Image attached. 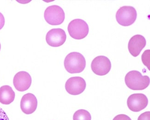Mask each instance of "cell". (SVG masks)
<instances>
[{
    "instance_id": "cell-4",
    "label": "cell",
    "mask_w": 150,
    "mask_h": 120,
    "mask_svg": "<svg viewBox=\"0 0 150 120\" xmlns=\"http://www.w3.org/2000/svg\"><path fill=\"white\" fill-rule=\"evenodd\" d=\"M137 12L132 6H123L119 9L116 13V20L119 24L128 26L134 24L137 18Z\"/></svg>"
},
{
    "instance_id": "cell-13",
    "label": "cell",
    "mask_w": 150,
    "mask_h": 120,
    "mask_svg": "<svg viewBox=\"0 0 150 120\" xmlns=\"http://www.w3.org/2000/svg\"><path fill=\"white\" fill-rule=\"evenodd\" d=\"M15 94L12 88L6 85L0 88V103L8 105L14 101Z\"/></svg>"
},
{
    "instance_id": "cell-18",
    "label": "cell",
    "mask_w": 150,
    "mask_h": 120,
    "mask_svg": "<svg viewBox=\"0 0 150 120\" xmlns=\"http://www.w3.org/2000/svg\"><path fill=\"white\" fill-rule=\"evenodd\" d=\"M0 120H9L7 114L1 108H0Z\"/></svg>"
},
{
    "instance_id": "cell-20",
    "label": "cell",
    "mask_w": 150,
    "mask_h": 120,
    "mask_svg": "<svg viewBox=\"0 0 150 120\" xmlns=\"http://www.w3.org/2000/svg\"><path fill=\"white\" fill-rule=\"evenodd\" d=\"M1 44H0V50H1Z\"/></svg>"
},
{
    "instance_id": "cell-1",
    "label": "cell",
    "mask_w": 150,
    "mask_h": 120,
    "mask_svg": "<svg viewBox=\"0 0 150 120\" xmlns=\"http://www.w3.org/2000/svg\"><path fill=\"white\" fill-rule=\"evenodd\" d=\"M125 83L130 89L134 91L143 90L150 85L148 76H143L140 72L136 70L130 71L125 78Z\"/></svg>"
},
{
    "instance_id": "cell-6",
    "label": "cell",
    "mask_w": 150,
    "mask_h": 120,
    "mask_svg": "<svg viewBox=\"0 0 150 120\" xmlns=\"http://www.w3.org/2000/svg\"><path fill=\"white\" fill-rule=\"evenodd\" d=\"M111 68V62L109 58L105 56H98L91 62L92 71L98 76H105L109 73Z\"/></svg>"
},
{
    "instance_id": "cell-5",
    "label": "cell",
    "mask_w": 150,
    "mask_h": 120,
    "mask_svg": "<svg viewBox=\"0 0 150 120\" xmlns=\"http://www.w3.org/2000/svg\"><path fill=\"white\" fill-rule=\"evenodd\" d=\"M44 17L46 21L52 25H61L65 20V13L62 8L59 6L48 7L45 10Z\"/></svg>"
},
{
    "instance_id": "cell-16",
    "label": "cell",
    "mask_w": 150,
    "mask_h": 120,
    "mask_svg": "<svg viewBox=\"0 0 150 120\" xmlns=\"http://www.w3.org/2000/svg\"><path fill=\"white\" fill-rule=\"evenodd\" d=\"M138 120H150V112H146L139 116Z\"/></svg>"
},
{
    "instance_id": "cell-7",
    "label": "cell",
    "mask_w": 150,
    "mask_h": 120,
    "mask_svg": "<svg viewBox=\"0 0 150 120\" xmlns=\"http://www.w3.org/2000/svg\"><path fill=\"white\" fill-rule=\"evenodd\" d=\"M148 104V98L145 94L135 93L132 94L128 97L127 105L132 112H139L144 109Z\"/></svg>"
},
{
    "instance_id": "cell-19",
    "label": "cell",
    "mask_w": 150,
    "mask_h": 120,
    "mask_svg": "<svg viewBox=\"0 0 150 120\" xmlns=\"http://www.w3.org/2000/svg\"><path fill=\"white\" fill-rule=\"evenodd\" d=\"M5 25V18L3 14L0 13V30L4 28Z\"/></svg>"
},
{
    "instance_id": "cell-10",
    "label": "cell",
    "mask_w": 150,
    "mask_h": 120,
    "mask_svg": "<svg viewBox=\"0 0 150 120\" xmlns=\"http://www.w3.org/2000/svg\"><path fill=\"white\" fill-rule=\"evenodd\" d=\"M32 82L31 76L29 73L25 71L18 72L13 78V85L19 92H24L28 89Z\"/></svg>"
},
{
    "instance_id": "cell-2",
    "label": "cell",
    "mask_w": 150,
    "mask_h": 120,
    "mask_svg": "<svg viewBox=\"0 0 150 120\" xmlns=\"http://www.w3.org/2000/svg\"><path fill=\"white\" fill-rule=\"evenodd\" d=\"M64 65L66 70L69 73H80L85 69L86 61L81 54L73 52L66 57Z\"/></svg>"
},
{
    "instance_id": "cell-9",
    "label": "cell",
    "mask_w": 150,
    "mask_h": 120,
    "mask_svg": "<svg viewBox=\"0 0 150 120\" xmlns=\"http://www.w3.org/2000/svg\"><path fill=\"white\" fill-rule=\"evenodd\" d=\"M86 88V82L81 77H73L67 81L65 88L69 94L78 95L85 91Z\"/></svg>"
},
{
    "instance_id": "cell-11",
    "label": "cell",
    "mask_w": 150,
    "mask_h": 120,
    "mask_svg": "<svg viewBox=\"0 0 150 120\" xmlns=\"http://www.w3.org/2000/svg\"><path fill=\"white\" fill-rule=\"evenodd\" d=\"M38 106V100L35 95L28 93L22 97L21 102V108L22 112L27 115L35 112Z\"/></svg>"
},
{
    "instance_id": "cell-17",
    "label": "cell",
    "mask_w": 150,
    "mask_h": 120,
    "mask_svg": "<svg viewBox=\"0 0 150 120\" xmlns=\"http://www.w3.org/2000/svg\"><path fill=\"white\" fill-rule=\"evenodd\" d=\"M113 120H132L129 117L125 114H120L115 117Z\"/></svg>"
},
{
    "instance_id": "cell-15",
    "label": "cell",
    "mask_w": 150,
    "mask_h": 120,
    "mask_svg": "<svg viewBox=\"0 0 150 120\" xmlns=\"http://www.w3.org/2000/svg\"><path fill=\"white\" fill-rule=\"evenodd\" d=\"M150 49L145 51L142 55V61L144 64L150 70Z\"/></svg>"
},
{
    "instance_id": "cell-14",
    "label": "cell",
    "mask_w": 150,
    "mask_h": 120,
    "mask_svg": "<svg viewBox=\"0 0 150 120\" xmlns=\"http://www.w3.org/2000/svg\"><path fill=\"white\" fill-rule=\"evenodd\" d=\"M91 116L88 111L85 109H79L74 113L73 120H91Z\"/></svg>"
},
{
    "instance_id": "cell-3",
    "label": "cell",
    "mask_w": 150,
    "mask_h": 120,
    "mask_svg": "<svg viewBox=\"0 0 150 120\" xmlns=\"http://www.w3.org/2000/svg\"><path fill=\"white\" fill-rule=\"evenodd\" d=\"M68 30L70 36L78 40L86 37L89 31L86 22L81 19H75L71 21L69 24Z\"/></svg>"
},
{
    "instance_id": "cell-8",
    "label": "cell",
    "mask_w": 150,
    "mask_h": 120,
    "mask_svg": "<svg viewBox=\"0 0 150 120\" xmlns=\"http://www.w3.org/2000/svg\"><path fill=\"white\" fill-rule=\"evenodd\" d=\"M65 32L62 29H52L49 31L46 36V41L50 46L54 47L61 46L66 40Z\"/></svg>"
},
{
    "instance_id": "cell-12",
    "label": "cell",
    "mask_w": 150,
    "mask_h": 120,
    "mask_svg": "<svg viewBox=\"0 0 150 120\" xmlns=\"http://www.w3.org/2000/svg\"><path fill=\"white\" fill-rule=\"evenodd\" d=\"M146 44V39L143 36L134 35L131 38L128 43V48L130 53L133 56L137 57L145 48Z\"/></svg>"
}]
</instances>
